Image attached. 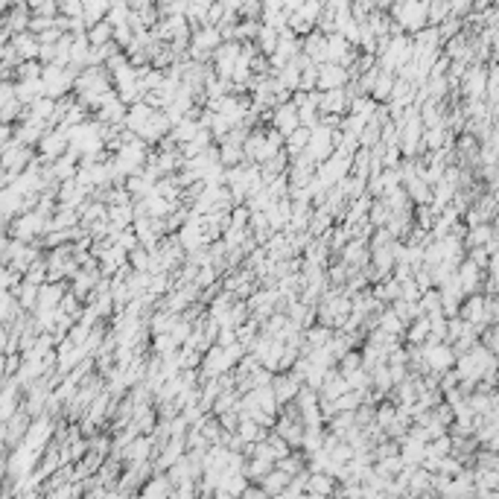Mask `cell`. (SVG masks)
<instances>
[{"instance_id":"obj_32","label":"cell","mask_w":499,"mask_h":499,"mask_svg":"<svg viewBox=\"0 0 499 499\" xmlns=\"http://www.w3.org/2000/svg\"><path fill=\"white\" fill-rule=\"evenodd\" d=\"M362 368V357H359V350H348V354L336 362V371L339 374H354Z\"/></svg>"},{"instance_id":"obj_19","label":"cell","mask_w":499,"mask_h":499,"mask_svg":"<svg viewBox=\"0 0 499 499\" xmlns=\"http://www.w3.org/2000/svg\"><path fill=\"white\" fill-rule=\"evenodd\" d=\"M376 330L385 333V336H397V339H403V330H406V324L397 319V315L392 310H383L380 315H376Z\"/></svg>"},{"instance_id":"obj_39","label":"cell","mask_w":499,"mask_h":499,"mask_svg":"<svg viewBox=\"0 0 499 499\" xmlns=\"http://www.w3.org/2000/svg\"><path fill=\"white\" fill-rule=\"evenodd\" d=\"M216 421H219V427H222V432H237V427H240L237 409L234 412H225V415H216Z\"/></svg>"},{"instance_id":"obj_44","label":"cell","mask_w":499,"mask_h":499,"mask_svg":"<svg viewBox=\"0 0 499 499\" xmlns=\"http://www.w3.org/2000/svg\"><path fill=\"white\" fill-rule=\"evenodd\" d=\"M211 499H231V496H228L225 491H213V496H211Z\"/></svg>"},{"instance_id":"obj_33","label":"cell","mask_w":499,"mask_h":499,"mask_svg":"<svg viewBox=\"0 0 499 499\" xmlns=\"http://www.w3.org/2000/svg\"><path fill=\"white\" fill-rule=\"evenodd\" d=\"M260 32V21H240L237 23V44H246V41H254Z\"/></svg>"},{"instance_id":"obj_21","label":"cell","mask_w":499,"mask_h":499,"mask_svg":"<svg viewBox=\"0 0 499 499\" xmlns=\"http://www.w3.org/2000/svg\"><path fill=\"white\" fill-rule=\"evenodd\" d=\"M441 216L435 208H429V204H418V208H412V222H415V228H421V231H432V225H435V219Z\"/></svg>"},{"instance_id":"obj_30","label":"cell","mask_w":499,"mask_h":499,"mask_svg":"<svg viewBox=\"0 0 499 499\" xmlns=\"http://www.w3.org/2000/svg\"><path fill=\"white\" fill-rule=\"evenodd\" d=\"M292 403H295V409H298V412H304V409H312V406H319V392H312V388L301 385Z\"/></svg>"},{"instance_id":"obj_3","label":"cell","mask_w":499,"mask_h":499,"mask_svg":"<svg viewBox=\"0 0 499 499\" xmlns=\"http://www.w3.org/2000/svg\"><path fill=\"white\" fill-rule=\"evenodd\" d=\"M421 354H423V365H427V374H444L456 365V354L447 342L432 345V348H421Z\"/></svg>"},{"instance_id":"obj_18","label":"cell","mask_w":499,"mask_h":499,"mask_svg":"<svg viewBox=\"0 0 499 499\" xmlns=\"http://www.w3.org/2000/svg\"><path fill=\"white\" fill-rule=\"evenodd\" d=\"M266 435L269 429L260 427V423H254L248 418H240V427H237V438L242 444H257V441H266Z\"/></svg>"},{"instance_id":"obj_1","label":"cell","mask_w":499,"mask_h":499,"mask_svg":"<svg viewBox=\"0 0 499 499\" xmlns=\"http://www.w3.org/2000/svg\"><path fill=\"white\" fill-rule=\"evenodd\" d=\"M388 18H392V23H397L406 35H415L427 27V3H415V0L392 3L388 6Z\"/></svg>"},{"instance_id":"obj_43","label":"cell","mask_w":499,"mask_h":499,"mask_svg":"<svg viewBox=\"0 0 499 499\" xmlns=\"http://www.w3.org/2000/svg\"><path fill=\"white\" fill-rule=\"evenodd\" d=\"M234 342H237V330H231V327H219L213 345H219V348H231Z\"/></svg>"},{"instance_id":"obj_14","label":"cell","mask_w":499,"mask_h":499,"mask_svg":"<svg viewBox=\"0 0 499 499\" xmlns=\"http://www.w3.org/2000/svg\"><path fill=\"white\" fill-rule=\"evenodd\" d=\"M301 53L307 56L312 65H324V35L319 30H312L307 39H301Z\"/></svg>"},{"instance_id":"obj_9","label":"cell","mask_w":499,"mask_h":499,"mask_svg":"<svg viewBox=\"0 0 499 499\" xmlns=\"http://www.w3.org/2000/svg\"><path fill=\"white\" fill-rule=\"evenodd\" d=\"M269 388H272V394L277 400V406H286V403H292V400H295L301 383H295L289 374H275L272 383H269Z\"/></svg>"},{"instance_id":"obj_40","label":"cell","mask_w":499,"mask_h":499,"mask_svg":"<svg viewBox=\"0 0 499 499\" xmlns=\"http://www.w3.org/2000/svg\"><path fill=\"white\" fill-rule=\"evenodd\" d=\"M260 12H263V6L260 3H240V21H260Z\"/></svg>"},{"instance_id":"obj_35","label":"cell","mask_w":499,"mask_h":499,"mask_svg":"<svg viewBox=\"0 0 499 499\" xmlns=\"http://www.w3.org/2000/svg\"><path fill=\"white\" fill-rule=\"evenodd\" d=\"M479 345L488 350V354L496 357V350H499V336H496V324L493 327H485V330L479 333Z\"/></svg>"},{"instance_id":"obj_6","label":"cell","mask_w":499,"mask_h":499,"mask_svg":"<svg viewBox=\"0 0 499 499\" xmlns=\"http://www.w3.org/2000/svg\"><path fill=\"white\" fill-rule=\"evenodd\" d=\"M333 260L348 266V269H365V266L371 263V248H368V242H354V240H350Z\"/></svg>"},{"instance_id":"obj_2","label":"cell","mask_w":499,"mask_h":499,"mask_svg":"<svg viewBox=\"0 0 499 499\" xmlns=\"http://www.w3.org/2000/svg\"><path fill=\"white\" fill-rule=\"evenodd\" d=\"M485 82H488V67L485 65H470L465 76L458 82V100H482L485 96Z\"/></svg>"},{"instance_id":"obj_17","label":"cell","mask_w":499,"mask_h":499,"mask_svg":"<svg viewBox=\"0 0 499 499\" xmlns=\"http://www.w3.org/2000/svg\"><path fill=\"white\" fill-rule=\"evenodd\" d=\"M169 491H173V485H169L167 476L161 473V476H152L143 485V488L138 491V499H169Z\"/></svg>"},{"instance_id":"obj_42","label":"cell","mask_w":499,"mask_h":499,"mask_svg":"<svg viewBox=\"0 0 499 499\" xmlns=\"http://www.w3.org/2000/svg\"><path fill=\"white\" fill-rule=\"evenodd\" d=\"M400 161H403V155H400L397 146H385V149H383V169L400 167Z\"/></svg>"},{"instance_id":"obj_25","label":"cell","mask_w":499,"mask_h":499,"mask_svg":"<svg viewBox=\"0 0 499 499\" xmlns=\"http://www.w3.org/2000/svg\"><path fill=\"white\" fill-rule=\"evenodd\" d=\"M365 397L368 394H362V392H345L342 397L333 400V406H336V412H357L365 403Z\"/></svg>"},{"instance_id":"obj_16","label":"cell","mask_w":499,"mask_h":499,"mask_svg":"<svg viewBox=\"0 0 499 499\" xmlns=\"http://www.w3.org/2000/svg\"><path fill=\"white\" fill-rule=\"evenodd\" d=\"M336 479H330L327 473H310V479H307V491L304 493H319V496H324V499H330V496H336Z\"/></svg>"},{"instance_id":"obj_20","label":"cell","mask_w":499,"mask_h":499,"mask_svg":"<svg viewBox=\"0 0 499 499\" xmlns=\"http://www.w3.org/2000/svg\"><path fill=\"white\" fill-rule=\"evenodd\" d=\"M330 339H333V330H327V327H321V324H312V327L304 330V345H307L310 350L324 348Z\"/></svg>"},{"instance_id":"obj_23","label":"cell","mask_w":499,"mask_h":499,"mask_svg":"<svg viewBox=\"0 0 499 499\" xmlns=\"http://www.w3.org/2000/svg\"><path fill=\"white\" fill-rule=\"evenodd\" d=\"M392 85H394V73L380 70V76H376V82H374V91H371V100L374 103H385L388 94H392Z\"/></svg>"},{"instance_id":"obj_28","label":"cell","mask_w":499,"mask_h":499,"mask_svg":"<svg viewBox=\"0 0 499 499\" xmlns=\"http://www.w3.org/2000/svg\"><path fill=\"white\" fill-rule=\"evenodd\" d=\"M374 108H376V103L371 100V96H359V100H354L348 105V114H357V117H362L365 123L374 117Z\"/></svg>"},{"instance_id":"obj_13","label":"cell","mask_w":499,"mask_h":499,"mask_svg":"<svg viewBox=\"0 0 499 499\" xmlns=\"http://www.w3.org/2000/svg\"><path fill=\"white\" fill-rule=\"evenodd\" d=\"M438 246V251H441V263H449L453 269H458V263L465 260V246H461V240H456V237H444V240H438L435 242Z\"/></svg>"},{"instance_id":"obj_37","label":"cell","mask_w":499,"mask_h":499,"mask_svg":"<svg viewBox=\"0 0 499 499\" xmlns=\"http://www.w3.org/2000/svg\"><path fill=\"white\" fill-rule=\"evenodd\" d=\"M231 225L234 228H248V216H251V211L246 208V204H237V208H231Z\"/></svg>"},{"instance_id":"obj_24","label":"cell","mask_w":499,"mask_h":499,"mask_svg":"<svg viewBox=\"0 0 499 499\" xmlns=\"http://www.w3.org/2000/svg\"><path fill=\"white\" fill-rule=\"evenodd\" d=\"M365 219H368V225L376 231V228H385V225H388V219H392V211H388L380 199H374V202H371V211H368V216H365Z\"/></svg>"},{"instance_id":"obj_31","label":"cell","mask_w":499,"mask_h":499,"mask_svg":"<svg viewBox=\"0 0 499 499\" xmlns=\"http://www.w3.org/2000/svg\"><path fill=\"white\" fill-rule=\"evenodd\" d=\"M435 30H438V39H441V44H444V41L456 39V35L461 32V21H458V18H449V15H447L441 23H438Z\"/></svg>"},{"instance_id":"obj_8","label":"cell","mask_w":499,"mask_h":499,"mask_svg":"<svg viewBox=\"0 0 499 499\" xmlns=\"http://www.w3.org/2000/svg\"><path fill=\"white\" fill-rule=\"evenodd\" d=\"M222 44V35H219L216 27H199L190 32V50H199V53H213L216 47Z\"/></svg>"},{"instance_id":"obj_41","label":"cell","mask_w":499,"mask_h":499,"mask_svg":"<svg viewBox=\"0 0 499 499\" xmlns=\"http://www.w3.org/2000/svg\"><path fill=\"white\" fill-rule=\"evenodd\" d=\"M470 15V0H449V18L465 21Z\"/></svg>"},{"instance_id":"obj_4","label":"cell","mask_w":499,"mask_h":499,"mask_svg":"<svg viewBox=\"0 0 499 499\" xmlns=\"http://www.w3.org/2000/svg\"><path fill=\"white\" fill-rule=\"evenodd\" d=\"M348 85V70L339 65H319V79H315V91L327 94V91H342Z\"/></svg>"},{"instance_id":"obj_10","label":"cell","mask_w":499,"mask_h":499,"mask_svg":"<svg viewBox=\"0 0 499 499\" xmlns=\"http://www.w3.org/2000/svg\"><path fill=\"white\" fill-rule=\"evenodd\" d=\"M348 96L345 91H327V94H319V114H333V117H345L348 114Z\"/></svg>"},{"instance_id":"obj_27","label":"cell","mask_w":499,"mask_h":499,"mask_svg":"<svg viewBox=\"0 0 499 499\" xmlns=\"http://www.w3.org/2000/svg\"><path fill=\"white\" fill-rule=\"evenodd\" d=\"M449 15V0H435L427 3V27H438L444 18Z\"/></svg>"},{"instance_id":"obj_29","label":"cell","mask_w":499,"mask_h":499,"mask_svg":"<svg viewBox=\"0 0 499 499\" xmlns=\"http://www.w3.org/2000/svg\"><path fill=\"white\" fill-rule=\"evenodd\" d=\"M242 161H246V158H242L240 146H228V143L219 146V164L222 167H240Z\"/></svg>"},{"instance_id":"obj_36","label":"cell","mask_w":499,"mask_h":499,"mask_svg":"<svg viewBox=\"0 0 499 499\" xmlns=\"http://www.w3.org/2000/svg\"><path fill=\"white\" fill-rule=\"evenodd\" d=\"M39 301L44 304L47 310H53V307H59V301H62V286H44L41 289V295H39Z\"/></svg>"},{"instance_id":"obj_15","label":"cell","mask_w":499,"mask_h":499,"mask_svg":"<svg viewBox=\"0 0 499 499\" xmlns=\"http://www.w3.org/2000/svg\"><path fill=\"white\" fill-rule=\"evenodd\" d=\"M257 488L269 499H275V496H281L289 488V476H286V473H281V470H272V473H266V476L257 482Z\"/></svg>"},{"instance_id":"obj_38","label":"cell","mask_w":499,"mask_h":499,"mask_svg":"<svg viewBox=\"0 0 499 499\" xmlns=\"http://www.w3.org/2000/svg\"><path fill=\"white\" fill-rule=\"evenodd\" d=\"M298 15H301L304 21H307L310 27H315V21H319V15H321V3H315V0H312V3H301Z\"/></svg>"},{"instance_id":"obj_26","label":"cell","mask_w":499,"mask_h":499,"mask_svg":"<svg viewBox=\"0 0 499 499\" xmlns=\"http://www.w3.org/2000/svg\"><path fill=\"white\" fill-rule=\"evenodd\" d=\"M418 307H421V312H423V315H435V312H441V295H438V289H427V292H421Z\"/></svg>"},{"instance_id":"obj_12","label":"cell","mask_w":499,"mask_h":499,"mask_svg":"<svg viewBox=\"0 0 499 499\" xmlns=\"http://www.w3.org/2000/svg\"><path fill=\"white\" fill-rule=\"evenodd\" d=\"M493 237H496V225H476V228H467L465 231V237H461V246H465V251L482 248V246H488Z\"/></svg>"},{"instance_id":"obj_7","label":"cell","mask_w":499,"mask_h":499,"mask_svg":"<svg viewBox=\"0 0 499 499\" xmlns=\"http://www.w3.org/2000/svg\"><path fill=\"white\" fill-rule=\"evenodd\" d=\"M275 131H281L284 140L292 135V131L298 129V108L292 105V103H284V105H277L275 112H272V123H269Z\"/></svg>"},{"instance_id":"obj_5","label":"cell","mask_w":499,"mask_h":499,"mask_svg":"<svg viewBox=\"0 0 499 499\" xmlns=\"http://www.w3.org/2000/svg\"><path fill=\"white\" fill-rule=\"evenodd\" d=\"M458 319L461 321H467L476 327V333H482L485 327H488V321H485V295H467L465 301H461V307H458Z\"/></svg>"},{"instance_id":"obj_11","label":"cell","mask_w":499,"mask_h":499,"mask_svg":"<svg viewBox=\"0 0 499 499\" xmlns=\"http://www.w3.org/2000/svg\"><path fill=\"white\" fill-rule=\"evenodd\" d=\"M152 114H155V112H152V108L146 105L143 100H140V103H135V105H129V108H126L123 129H129V131H135V135H138V131H140V129L152 120Z\"/></svg>"},{"instance_id":"obj_34","label":"cell","mask_w":499,"mask_h":499,"mask_svg":"<svg viewBox=\"0 0 499 499\" xmlns=\"http://www.w3.org/2000/svg\"><path fill=\"white\" fill-rule=\"evenodd\" d=\"M449 453H453V441H449V435L435 438V441L427 444V456H429V458H444V456H449Z\"/></svg>"},{"instance_id":"obj_22","label":"cell","mask_w":499,"mask_h":499,"mask_svg":"<svg viewBox=\"0 0 499 499\" xmlns=\"http://www.w3.org/2000/svg\"><path fill=\"white\" fill-rule=\"evenodd\" d=\"M112 27H108L105 21H100V23H94V27H88V32H85V39H88V44H91V50H96V47H103V44H108L112 41Z\"/></svg>"}]
</instances>
